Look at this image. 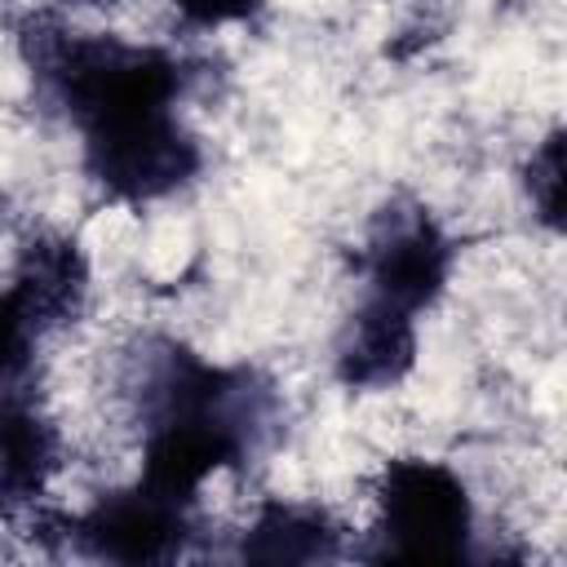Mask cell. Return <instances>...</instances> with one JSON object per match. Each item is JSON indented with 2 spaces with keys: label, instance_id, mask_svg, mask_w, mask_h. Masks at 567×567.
<instances>
[{
  "label": "cell",
  "instance_id": "1",
  "mask_svg": "<svg viewBox=\"0 0 567 567\" xmlns=\"http://www.w3.org/2000/svg\"><path fill=\"white\" fill-rule=\"evenodd\" d=\"M177 35L190 44L199 35H221L230 27H252L266 0H164Z\"/></svg>",
  "mask_w": 567,
  "mask_h": 567
}]
</instances>
